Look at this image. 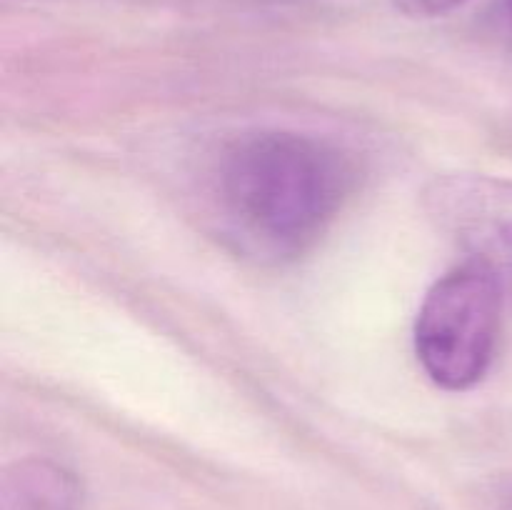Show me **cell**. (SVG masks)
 Masks as SVG:
<instances>
[{"label": "cell", "mask_w": 512, "mask_h": 510, "mask_svg": "<svg viewBox=\"0 0 512 510\" xmlns=\"http://www.w3.org/2000/svg\"><path fill=\"white\" fill-rule=\"evenodd\" d=\"M353 183V165L328 140L258 130L220 158L218 203L245 248L285 260L305 253L330 228Z\"/></svg>", "instance_id": "6da1fadb"}, {"label": "cell", "mask_w": 512, "mask_h": 510, "mask_svg": "<svg viewBox=\"0 0 512 510\" xmlns=\"http://www.w3.org/2000/svg\"><path fill=\"white\" fill-rule=\"evenodd\" d=\"M505 285L468 258L435 280L415 318V355L438 388L463 393L488 375L503 328Z\"/></svg>", "instance_id": "7a4b0ae2"}, {"label": "cell", "mask_w": 512, "mask_h": 510, "mask_svg": "<svg viewBox=\"0 0 512 510\" xmlns=\"http://www.w3.org/2000/svg\"><path fill=\"white\" fill-rule=\"evenodd\" d=\"M430 203L470 258L488 263L505 288H512V183L468 175L438 180Z\"/></svg>", "instance_id": "3957f363"}, {"label": "cell", "mask_w": 512, "mask_h": 510, "mask_svg": "<svg viewBox=\"0 0 512 510\" xmlns=\"http://www.w3.org/2000/svg\"><path fill=\"white\" fill-rule=\"evenodd\" d=\"M75 505V483L53 465H18L5 480L3 510H75Z\"/></svg>", "instance_id": "277c9868"}, {"label": "cell", "mask_w": 512, "mask_h": 510, "mask_svg": "<svg viewBox=\"0 0 512 510\" xmlns=\"http://www.w3.org/2000/svg\"><path fill=\"white\" fill-rule=\"evenodd\" d=\"M465 3L468 0H393L395 8L410 18H438V15L453 13Z\"/></svg>", "instance_id": "5b68a950"}, {"label": "cell", "mask_w": 512, "mask_h": 510, "mask_svg": "<svg viewBox=\"0 0 512 510\" xmlns=\"http://www.w3.org/2000/svg\"><path fill=\"white\" fill-rule=\"evenodd\" d=\"M503 510H512V500H510V503L508 505H505V508Z\"/></svg>", "instance_id": "8992f818"}, {"label": "cell", "mask_w": 512, "mask_h": 510, "mask_svg": "<svg viewBox=\"0 0 512 510\" xmlns=\"http://www.w3.org/2000/svg\"><path fill=\"white\" fill-rule=\"evenodd\" d=\"M510 20H512V0H510Z\"/></svg>", "instance_id": "52a82bcc"}]
</instances>
